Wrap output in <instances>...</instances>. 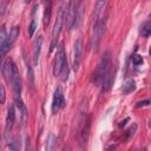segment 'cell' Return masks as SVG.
<instances>
[{
    "mask_svg": "<svg viewBox=\"0 0 151 151\" xmlns=\"http://www.w3.org/2000/svg\"><path fill=\"white\" fill-rule=\"evenodd\" d=\"M104 32H105V22H104V20H98L96 24H93L91 41H92V47L94 50L98 48L99 42H100V40H101L103 35H104Z\"/></svg>",
    "mask_w": 151,
    "mask_h": 151,
    "instance_id": "5",
    "label": "cell"
},
{
    "mask_svg": "<svg viewBox=\"0 0 151 151\" xmlns=\"http://www.w3.org/2000/svg\"><path fill=\"white\" fill-rule=\"evenodd\" d=\"M126 122H129V118H125L124 120H122V122L119 123V127H123V126L126 124Z\"/></svg>",
    "mask_w": 151,
    "mask_h": 151,
    "instance_id": "29",
    "label": "cell"
},
{
    "mask_svg": "<svg viewBox=\"0 0 151 151\" xmlns=\"http://www.w3.org/2000/svg\"><path fill=\"white\" fill-rule=\"evenodd\" d=\"M52 15V0H45V11H44V25L48 26Z\"/></svg>",
    "mask_w": 151,
    "mask_h": 151,
    "instance_id": "15",
    "label": "cell"
},
{
    "mask_svg": "<svg viewBox=\"0 0 151 151\" xmlns=\"http://www.w3.org/2000/svg\"><path fill=\"white\" fill-rule=\"evenodd\" d=\"M8 147H9L11 150H18V149L20 147V143H19L18 140H14V142H12L11 144H8Z\"/></svg>",
    "mask_w": 151,
    "mask_h": 151,
    "instance_id": "26",
    "label": "cell"
},
{
    "mask_svg": "<svg viewBox=\"0 0 151 151\" xmlns=\"http://www.w3.org/2000/svg\"><path fill=\"white\" fill-rule=\"evenodd\" d=\"M136 129H137V125L134 124V125H133V127H131V129L127 131V134H126V139H130V138H131V136H133V133H134Z\"/></svg>",
    "mask_w": 151,
    "mask_h": 151,
    "instance_id": "27",
    "label": "cell"
},
{
    "mask_svg": "<svg viewBox=\"0 0 151 151\" xmlns=\"http://www.w3.org/2000/svg\"><path fill=\"white\" fill-rule=\"evenodd\" d=\"M68 73H70V70H68V64H67V60H66V61L64 63L63 67H61L60 73H59L61 81H66V80L68 79Z\"/></svg>",
    "mask_w": 151,
    "mask_h": 151,
    "instance_id": "19",
    "label": "cell"
},
{
    "mask_svg": "<svg viewBox=\"0 0 151 151\" xmlns=\"http://www.w3.org/2000/svg\"><path fill=\"white\" fill-rule=\"evenodd\" d=\"M63 107H65V98H64L61 88L58 87L54 91V96H53V100H52V112L55 114Z\"/></svg>",
    "mask_w": 151,
    "mask_h": 151,
    "instance_id": "8",
    "label": "cell"
},
{
    "mask_svg": "<svg viewBox=\"0 0 151 151\" xmlns=\"http://www.w3.org/2000/svg\"><path fill=\"white\" fill-rule=\"evenodd\" d=\"M114 74H116L114 67L113 66H110L109 70L106 71L105 76H104V78H103L101 84H100L101 85V93L103 94L107 93L111 90V87L113 85V81H114Z\"/></svg>",
    "mask_w": 151,
    "mask_h": 151,
    "instance_id": "6",
    "label": "cell"
},
{
    "mask_svg": "<svg viewBox=\"0 0 151 151\" xmlns=\"http://www.w3.org/2000/svg\"><path fill=\"white\" fill-rule=\"evenodd\" d=\"M22 55H24V61L26 64V68H27V79H28V83H29L31 87L33 88L34 87V73H33L32 66L29 65V60L27 59V53H26L25 50L22 51Z\"/></svg>",
    "mask_w": 151,
    "mask_h": 151,
    "instance_id": "13",
    "label": "cell"
},
{
    "mask_svg": "<svg viewBox=\"0 0 151 151\" xmlns=\"http://www.w3.org/2000/svg\"><path fill=\"white\" fill-rule=\"evenodd\" d=\"M73 70L74 72H78L79 66H80V61H81V55H83V40L81 39H77L73 46Z\"/></svg>",
    "mask_w": 151,
    "mask_h": 151,
    "instance_id": "7",
    "label": "cell"
},
{
    "mask_svg": "<svg viewBox=\"0 0 151 151\" xmlns=\"http://www.w3.org/2000/svg\"><path fill=\"white\" fill-rule=\"evenodd\" d=\"M140 34H142L144 38H147V37L151 34V22H150V20H147V21L140 27Z\"/></svg>",
    "mask_w": 151,
    "mask_h": 151,
    "instance_id": "20",
    "label": "cell"
},
{
    "mask_svg": "<svg viewBox=\"0 0 151 151\" xmlns=\"http://www.w3.org/2000/svg\"><path fill=\"white\" fill-rule=\"evenodd\" d=\"M35 29H37V21H35V19L33 18L32 21H31V24L28 25V28H27V31H28V35H29V37H33Z\"/></svg>",
    "mask_w": 151,
    "mask_h": 151,
    "instance_id": "22",
    "label": "cell"
},
{
    "mask_svg": "<svg viewBox=\"0 0 151 151\" xmlns=\"http://www.w3.org/2000/svg\"><path fill=\"white\" fill-rule=\"evenodd\" d=\"M42 41H44V37H42V35H39V37L35 39V41H34V46H33V61H34V65H38L39 57H40V52H41Z\"/></svg>",
    "mask_w": 151,
    "mask_h": 151,
    "instance_id": "12",
    "label": "cell"
},
{
    "mask_svg": "<svg viewBox=\"0 0 151 151\" xmlns=\"http://www.w3.org/2000/svg\"><path fill=\"white\" fill-rule=\"evenodd\" d=\"M20 111H21V123H22V126H25L26 120H27V109H26V106L24 105L20 109Z\"/></svg>",
    "mask_w": 151,
    "mask_h": 151,
    "instance_id": "23",
    "label": "cell"
},
{
    "mask_svg": "<svg viewBox=\"0 0 151 151\" xmlns=\"http://www.w3.org/2000/svg\"><path fill=\"white\" fill-rule=\"evenodd\" d=\"M110 63H111V52L110 51H105L101 54V57H100V59L98 61V65L96 67V71L93 73V83L97 86H100L105 73L110 67Z\"/></svg>",
    "mask_w": 151,
    "mask_h": 151,
    "instance_id": "1",
    "label": "cell"
},
{
    "mask_svg": "<svg viewBox=\"0 0 151 151\" xmlns=\"http://www.w3.org/2000/svg\"><path fill=\"white\" fill-rule=\"evenodd\" d=\"M14 67H15V65H14V63L11 59L5 63V66H4V76H5V78H6L7 81H11Z\"/></svg>",
    "mask_w": 151,
    "mask_h": 151,
    "instance_id": "16",
    "label": "cell"
},
{
    "mask_svg": "<svg viewBox=\"0 0 151 151\" xmlns=\"http://www.w3.org/2000/svg\"><path fill=\"white\" fill-rule=\"evenodd\" d=\"M31 1H32V0H25V2H26V4H28V2H31Z\"/></svg>",
    "mask_w": 151,
    "mask_h": 151,
    "instance_id": "30",
    "label": "cell"
},
{
    "mask_svg": "<svg viewBox=\"0 0 151 151\" xmlns=\"http://www.w3.org/2000/svg\"><path fill=\"white\" fill-rule=\"evenodd\" d=\"M11 83L13 85V91H14V98L15 99H20L21 98V78L19 74V71L17 68V66L13 70V74H12V79Z\"/></svg>",
    "mask_w": 151,
    "mask_h": 151,
    "instance_id": "9",
    "label": "cell"
},
{
    "mask_svg": "<svg viewBox=\"0 0 151 151\" xmlns=\"http://www.w3.org/2000/svg\"><path fill=\"white\" fill-rule=\"evenodd\" d=\"M14 122H15V110H14V106L11 105L7 110V117H6V124H5L6 133H9V131L14 125Z\"/></svg>",
    "mask_w": 151,
    "mask_h": 151,
    "instance_id": "11",
    "label": "cell"
},
{
    "mask_svg": "<svg viewBox=\"0 0 151 151\" xmlns=\"http://www.w3.org/2000/svg\"><path fill=\"white\" fill-rule=\"evenodd\" d=\"M88 133H90V122H86V124L84 125L83 127V131H81V134H80V145H85L86 142H87V138H88Z\"/></svg>",
    "mask_w": 151,
    "mask_h": 151,
    "instance_id": "17",
    "label": "cell"
},
{
    "mask_svg": "<svg viewBox=\"0 0 151 151\" xmlns=\"http://www.w3.org/2000/svg\"><path fill=\"white\" fill-rule=\"evenodd\" d=\"M63 21H64V8L59 7L58 14H57V18H55V21H54V26H53V29H52V38H51V46H50L51 52L57 46V41H58L59 34H60V31H61Z\"/></svg>",
    "mask_w": 151,
    "mask_h": 151,
    "instance_id": "3",
    "label": "cell"
},
{
    "mask_svg": "<svg viewBox=\"0 0 151 151\" xmlns=\"http://www.w3.org/2000/svg\"><path fill=\"white\" fill-rule=\"evenodd\" d=\"M55 144H57V139H55L54 134L53 133H50L48 139H47V144H46V150H48V151L53 150L55 147Z\"/></svg>",
    "mask_w": 151,
    "mask_h": 151,
    "instance_id": "21",
    "label": "cell"
},
{
    "mask_svg": "<svg viewBox=\"0 0 151 151\" xmlns=\"http://www.w3.org/2000/svg\"><path fill=\"white\" fill-rule=\"evenodd\" d=\"M107 0H97L96 6H94V12H93V24H96L99 20V17L103 12V9L105 8Z\"/></svg>",
    "mask_w": 151,
    "mask_h": 151,
    "instance_id": "14",
    "label": "cell"
},
{
    "mask_svg": "<svg viewBox=\"0 0 151 151\" xmlns=\"http://www.w3.org/2000/svg\"><path fill=\"white\" fill-rule=\"evenodd\" d=\"M6 101V91L4 85L0 83V104H4Z\"/></svg>",
    "mask_w": 151,
    "mask_h": 151,
    "instance_id": "24",
    "label": "cell"
},
{
    "mask_svg": "<svg viewBox=\"0 0 151 151\" xmlns=\"http://www.w3.org/2000/svg\"><path fill=\"white\" fill-rule=\"evenodd\" d=\"M77 12H78V4L76 0H70L65 14V25L67 31H71L74 26H77Z\"/></svg>",
    "mask_w": 151,
    "mask_h": 151,
    "instance_id": "2",
    "label": "cell"
},
{
    "mask_svg": "<svg viewBox=\"0 0 151 151\" xmlns=\"http://www.w3.org/2000/svg\"><path fill=\"white\" fill-rule=\"evenodd\" d=\"M132 61H133V64H134L136 66H138V65L143 64V58H142V55H139V54H133V55H132Z\"/></svg>",
    "mask_w": 151,
    "mask_h": 151,
    "instance_id": "25",
    "label": "cell"
},
{
    "mask_svg": "<svg viewBox=\"0 0 151 151\" xmlns=\"http://www.w3.org/2000/svg\"><path fill=\"white\" fill-rule=\"evenodd\" d=\"M149 104H150V100H149V99H146V100L139 101V103L137 104V107H144V106H147Z\"/></svg>",
    "mask_w": 151,
    "mask_h": 151,
    "instance_id": "28",
    "label": "cell"
},
{
    "mask_svg": "<svg viewBox=\"0 0 151 151\" xmlns=\"http://www.w3.org/2000/svg\"><path fill=\"white\" fill-rule=\"evenodd\" d=\"M136 88V83H134V80H127L124 85H123V87H122V91H123V93L124 94H127V93H130V92H132L133 90Z\"/></svg>",
    "mask_w": 151,
    "mask_h": 151,
    "instance_id": "18",
    "label": "cell"
},
{
    "mask_svg": "<svg viewBox=\"0 0 151 151\" xmlns=\"http://www.w3.org/2000/svg\"><path fill=\"white\" fill-rule=\"evenodd\" d=\"M19 33H20V27H19V26H14V27H12V29L9 31V34L7 35L6 44H5V52H6V53L12 48L13 44L15 42L17 38L19 37Z\"/></svg>",
    "mask_w": 151,
    "mask_h": 151,
    "instance_id": "10",
    "label": "cell"
},
{
    "mask_svg": "<svg viewBox=\"0 0 151 151\" xmlns=\"http://www.w3.org/2000/svg\"><path fill=\"white\" fill-rule=\"evenodd\" d=\"M66 61V53H65V47H64V42H60L58 45L57 48V54H55V59L53 63V74L55 77L59 76L61 67L64 65V63Z\"/></svg>",
    "mask_w": 151,
    "mask_h": 151,
    "instance_id": "4",
    "label": "cell"
}]
</instances>
